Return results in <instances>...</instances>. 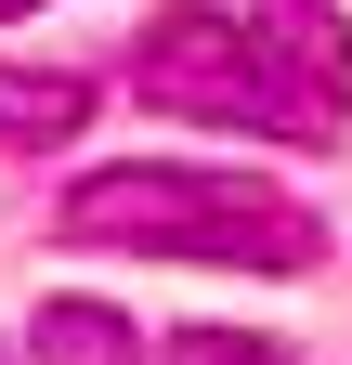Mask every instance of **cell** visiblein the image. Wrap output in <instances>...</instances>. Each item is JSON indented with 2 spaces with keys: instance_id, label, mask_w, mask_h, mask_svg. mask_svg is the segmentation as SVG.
I'll return each instance as SVG.
<instances>
[{
  "instance_id": "6da1fadb",
  "label": "cell",
  "mask_w": 352,
  "mask_h": 365,
  "mask_svg": "<svg viewBox=\"0 0 352 365\" xmlns=\"http://www.w3.org/2000/svg\"><path fill=\"white\" fill-rule=\"evenodd\" d=\"M66 235L130 248V261H248V274H314L326 222L287 209L248 170H196V157H130V170H78L66 182Z\"/></svg>"
},
{
  "instance_id": "7a4b0ae2",
  "label": "cell",
  "mask_w": 352,
  "mask_h": 365,
  "mask_svg": "<svg viewBox=\"0 0 352 365\" xmlns=\"http://www.w3.org/2000/svg\"><path fill=\"white\" fill-rule=\"evenodd\" d=\"M248 66H261V130L326 144L352 118V26L326 0H248Z\"/></svg>"
},
{
  "instance_id": "3957f363",
  "label": "cell",
  "mask_w": 352,
  "mask_h": 365,
  "mask_svg": "<svg viewBox=\"0 0 352 365\" xmlns=\"http://www.w3.org/2000/svg\"><path fill=\"white\" fill-rule=\"evenodd\" d=\"M130 91L170 118H209V130H261V66H248V26L183 0V14L144 26V53H130Z\"/></svg>"
},
{
  "instance_id": "277c9868",
  "label": "cell",
  "mask_w": 352,
  "mask_h": 365,
  "mask_svg": "<svg viewBox=\"0 0 352 365\" xmlns=\"http://www.w3.org/2000/svg\"><path fill=\"white\" fill-rule=\"evenodd\" d=\"M26 365H144L118 300H39L26 313Z\"/></svg>"
},
{
  "instance_id": "5b68a950",
  "label": "cell",
  "mask_w": 352,
  "mask_h": 365,
  "mask_svg": "<svg viewBox=\"0 0 352 365\" xmlns=\"http://www.w3.org/2000/svg\"><path fill=\"white\" fill-rule=\"evenodd\" d=\"M78 118H92V78H66V66H0V144H78Z\"/></svg>"
},
{
  "instance_id": "8992f818",
  "label": "cell",
  "mask_w": 352,
  "mask_h": 365,
  "mask_svg": "<svg viewBox=\"0 0 352 365\" xmlns=\"http://www.w3.org/2000/svg\"><path fill=\"white\" fill-rule=\"evenodd\" d=\"M170 365H287V339H261V327H183Z\"/></svg>"
},
{
  "instance_id": "52a82bcc",
  "label": "cell",
  "mask_w": 352,
  "mask_h": 365,
  "mask_svg": "<svg viewBox=\"0 0 352 365\" xmlns=\"http://www.w3.org/2000/svg\"><path fill=\"white\" fill-rule=\"evenodd\" d=\"M14 14H39V0H0V26H14Z\"/></svg>"
}]
</instances>
